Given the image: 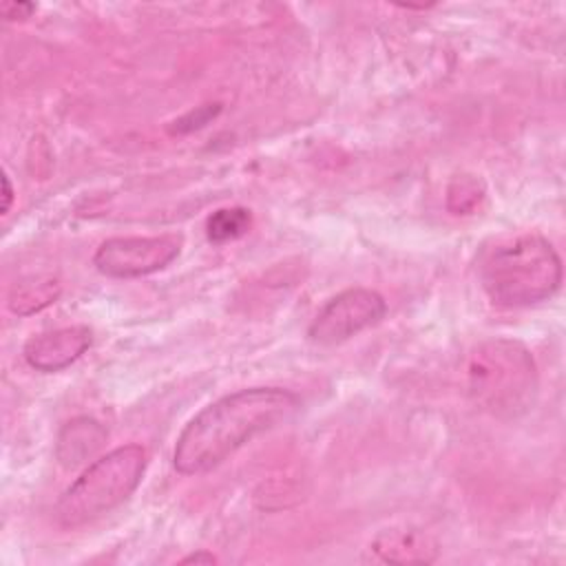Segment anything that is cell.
Wrapping results in <instances>:
<instances>
[{"label": "cell", "instance_id": "6da1fadb", "mask_svg": "<svg viewBox=\"0 0 566 566\" xmlns=\"http://www.w3.org/2000/svg\"><path fill=\"white\" fill-rule=\"evenodd\" d=\"M301 398L283 387H248L226 394L195 413L175 442L172 462L184 475H201L245 442L287 422Z\"/></svg>", "mask_w": 566, "mask_h": 566}, {"label": "cell", "instance_id": "5bb4252c", "mask_svg": "<svg viewBox=\"0 0 566 566\" xmlns=\"http://www.w3.org/2000/svg\"><path fill=\"white\" fill-rule=\"evenodd\" d=\"M35 11V4L33 2H22V0H9V2H2L0 7V13L7 22H15V20H27L31 18V13Z\"/></svg>", "mask_w": 566, "mask_h": 566}, {"label": "cell", "instance_id": "9a60e30c", "mask_svg": "<svg viewBox=\"0 0 566 566\" xmlns=\"http://www.w3.org/2000/svg\"><path fill=\"white\" fill-rule=\"evenodd\" d=\"M11 203H13V186H11V179H9L7 170H2V206H0V212L7 214Z\"/></svg>", "mask_w": 566, "mask_h": 566}, {"label": "cell", "instance_id": "7c38bea8", "mask_svg": "<svg viewBox=\"0 0 566 566\" xmlns=\"http://www.w3.org/2000/svg\"><path fill=\"white\" fill-rule=\"evenodd\" d=\"M484 199V184L473 175H458L447 188V208L453 214H471Z\"/></svg>", "mask_w": 566, "mask_h": 566}, {"label": "cell", "instance_id": "9c48e42d", "mask_svg": "<svg viewBox=\"0 0 566 566\" xmlns=\"http://www.w3.org/2000/svg\"><path fill=\"white\" fill-rule=\"evenodd\" d=\"M106 438H108V433L97 420H93L88 416L73 418L57 433L55 455H57L60 464L66 469L80 467V464L88 462L102 449Z\"/></svg>", "mask_w": 566, "mask_h": 566}, {"label": "cell", "instance_id": "277c9868", "mask_svg": "<svg viewBox=\"0 0 566 566\" xmlns=\"http://www.w3.org/2000/svg\"><path fill=\"white\" fill-rule=\"evenodd\" d=\"M148 453L142 444H124L93 460L55 502L53 517L62 528H80L124 504L139 486Z\"/></svg>", "mask_w": 566, "mask_h": 566}, {"label": "cell", "instance_id": "4fadbf2b", "mask_svg": "<svg viewBox=\"0 0 566 566\" xmlns=\"http://www.w3.org/2000/svg\"><path fill=\"white\" fill-rule=\"evenodd\" d=\"M221 113V104L214 102V104H201L188 113H184L181 117H177L175 122L168 124V133L170 135H186V133H192V130H199L203 128L206 124H210L217 115Z\"/></svg>", "mask_w": 566, "mask_h": 566}, {"label": "cell", "instance_id": "8992f818", "mask_svg": "<svg viewBox=\"0 0 566 566\" xmlns=\"http://www.w3.org/2000/svg\"><path fill=\"white\" fill-rule=\"evenodd\" d=\"M387 314V301L369 287H347L332 296L307 327V338L332 347L378 325Z\"/></svg>", "mask_w": 566, "mask_h": 566}, {"label": "cell", "instance_id": "3957f363", "mask_svg": "<svg viewBox=\"0 0 566 566\" xmlns=\"http://www.w3.org/2000/svg\"><path fill=\"white\" fill-rule=\"evenodd\" d=\"M467 391L486 413L513 420L526 413L537 394V365L526 345L513 338L482 340L467 363Z\"/></svg>", "mask_w": 566, "mask_h": 566}, {"label": "cell", "instance_id": "8fae6325", "mask_svg": "<svg viewBox=\"0 0 566 566\" xmlns=\"http://www.w3.org/2000/svg\"><path fill=\"white\" fill-rule=\"evenodd\" d=\"M252 228V214L248 208L232 206L219 208L206 219V234L212 243H228L243 237Z\"/></svg>", "mask_w": 566, "mask_h": 566}, {"label": "cell", "instance_id": "52a82bcc", "mask_svg": "<svg viewBox=\"0 0 566 566\" xmlns=\"http://www.w3.org/2000/svg\"><path fill=\"white\" fill-rule=\"evenodd\" d=\"M93 343V332L86 325H66L57 329H49L42 334L31 336L24 347L22 356L29 367L35 371L53 374L73 365Z\"/></svg>", "mask_w": 566, "mask_h": 566}, {"label": "cell", "instance_id": "ba28073f", "mask_svg": "<svg viewBox=\"0 0 566 566\" xmlns=\"http://www.w3.org/2000/svg\"><path fill=\"white\" fill-rule=\"evenodd\" d=\"M371 551L389 564H431L438 559V542L418 526H391L380 531Z\"/></svg>", "mask_w": 566, "mask_h": 566}, {"label": "cell", "instance_id": "7a4b0ae2", "mask_svg": "<svg viewBox=\"0 0 566 566\" xmlns=\"http://www.w3.org/2000/svg\"><path fill=\"white\" fill-rule=\"evenodd\" d=\"M478 274L491 303L531 307L548 301L559 290L562 259L546 237L522 232L486 248Z\"/></svg>", "mask_w": 566, "mask_h": 566}, {"label": "cell", "instance_id": "30bf717a", "mask_svg": "<svg viewBox=\"0 0 566 566\" xmlns=\"http://www.w3.org/2000/svg\"><path fill=\"white\" fill-rule=\"evenodd\" d=\"M62 287L53 276L20 281L9 292V310L18 316H31L57 301Z\"/></svg>", "mask_w": 566, "mask_h": 566}, {"label": "cell", "instance_id": "5b68a950", "mask_svg": "<svg viewBox=\"0 0 566 566\" xmlns=\"http://www.w3.org/2000/svg\"><path fill=\"white\" fill-rule=\"evenodd\" d=\"M179 234L153 237H111L99 243L93 265L111 279H139L168 268L181 252Z\"/></svg>", "mask_w": 566, "mask_h": 566}, {"label": "cell", "instance_id": "2e32d148", "mask_svg": "<svg viewBox=\"0 0 566 566\" xmlns=\"http://www.w3.org/2000/svg\"><path fill=\"white\" fill-rule=\"evenodd\" d=\"M214 562H217V557L212 553H206V551L192 553V555L181 559V564H214Z\"/></svg>", "mask_w": 566, "mask_h": 566}]
</instances>
